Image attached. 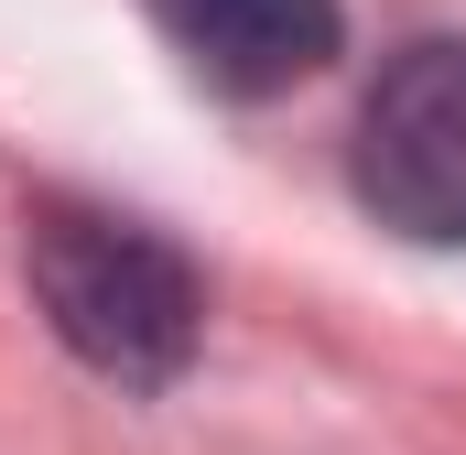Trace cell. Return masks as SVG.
Masks as SVG:
<instances>
[{"mask_svg":"<svg viewBox=\"0 0 466 455\" xmlns=\"http://www.w3.org/2000/svg\"><path fill=\"white\" fill-rule=\"evenodd\" d=\"M22 271L55 315V337L76 347L119 390H163L185 379V358L207 337V282L185 271L174 238L109 217V207H33Z\"/></svg>","mask_w":466,"mask_h":455,"instance_id":"6da1fadb","label":"cell"},{"mask_svg":"<svg viewBox=\"0 0 466 455\" xmlns=\"http://www.w3.org/2000/svg\"><path fill=\"white\" fill-rule=\"evenodd\" d=\"M358 196L380 228L466 249V33L401 44L358 109Z\"/></svg>","mask_w":466,"mask_h":455,"instance_id":"7a4b0ae2","label":"cell"},{"mask_svg":"<svg viewBox=\"0 0 466 455\" xmlns=\"http://www.w3.org/2000/svg\"><path fill=\"white\" fill-rule=\"evenodd\" d=\"M152 22L228 98H282L337 55V0H152Z\"/></svg>","mask_w":466,"mask_h":455,"instance_id":"3957f363","label":"cell"}]
</instances>
